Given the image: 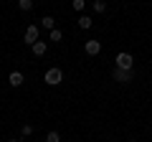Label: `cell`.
Listing matches in <instances>:
<instances>
[{
  "label": "cell",
  "instance_id": "cell-11",
  "mask_svg": "<svg viewBox=\"0 0 152 142\" xmlns=\"http://www.w3.org/2000/svg\"><path fill=\"white\" fill-rule=\"evenodd\" d=\"M61 38H64V33H61L58 28H53V31H48V41H53V43H58Z\"/></svg>",
  "mask_w": 152,
  "mask_h": 142
},
{
  "label": "cell",
  "instance_id": "cell-8",
  "mask_svg": "<svg viewBox=\"0 0 152 142\" xmlns=\"http://www.w3.org/2000/svg\"><path fill=\"white\" fill-rule=\"evenodd\" d=\"M41 26H43L46 31H53V28H56V20H53V15H43V18H41Z\"/></svg>",
  "mask_w": 152,
  "mask_h": 142
},
{
  "label": "cell",
  "instance_id": "cell-10",
  "mask_svg": "<svg viewBox=\"0 0 152 142\" xmlns=\"http://www.w3.org/2000/svg\"><path fill=\"white\" fill-rule=\"evenodd\" d=\"M91 18H89V15H79V28H84V31H89V28H91Z\"/></svg>",
  "mask_w": 152,
  "mask_h": 142
},
{
  "label": "cell",
  "instance_id": "cell-2",
  "mask_svg": "<svg viewBox=\"0 0 152 142\" xmlns=\"http://www.w3.org/2000/svg\"><path fill=\"white\" fill-rule=\"evenodd\" d=\"M132 79H134V69H117V66H114V81L129 84Z\"/></svg>",
  "mask_w": 152,
  "mask_h": 142
},
{
  "label": "cell",
  "instance_id": "cell-6",
  "mask_svg": "<svg viewBox=\"0 0 152 142\" xmlns=\"http://www.w3.org/2000/svg\"><path fill=\"white\" fill-rule=\"evenodd\" d=\"M31 51H33V56H46V51H48V43H46V41H36V43L31 46Z\"/></svg>",
  "mask_w": 152,
  "mask_h": 142
},
{
  "label": "cell",
  "instance_id": "cell-13",
  "mask_svg": "<svg viewBox=\"0 0 152 142\" xmlns=\"http://www.w3.org/2000/svg\"><path fill=\"white\" fill-rule=\"evenodd\" d=\"M46 142H61V135H58L56 130H51L48 135H46Z\"/></svg>",
  "mask_w": 152,
  "mask_h": 142
},
{
  "label": "cell",
  "instance_id": "cell-4",
  "mask_svg": "<svg viewBox=\"0 0 152 142\" xmlns=\"http://www.w3.org/2000/svg\"><path fill=\"white\" fill-rule=\"evenodd\" d=\"M117 69H134V59L129 53H119L117 56Z\"/></svg>",
  "mask_w": 152,
  "mask_h": 142
},
{
  "label": "cell",
  "instance_id": "cell-12",
  "mask_svg": "<svg viewBox=\"0 0 152 142\" xmlns=\"http://www.w3.org/2000/svg\"><path fill=\"white\" fill-rule=\"evenodd\" d=\"M18 8H20L23 13H28V10L33 8V0H18Z\"/></svg>",
  "mask_w": 152,
  "mask_h": 142
},
{
  "label": "cell",
  "instance_id": "cell-16",
  "mask_svg": "<svg viewBox=\"0 0 152 142\" xmlns=\"http://www.w3.org/2000/svg\"><path fill=\"white\" fill-rule=\"evenodd\" d=\"M8 142H20V140H8Z\"/></svg>",
  "mask_w": 152,
  "mask_h": 142
},
{
  "label": "cell",
  "instance_id": "cell-15",
  "mask_svg": "<svg viewBox=\"0 0 152 142\" xmlns=\"http://www.w3.org/2000/svg\"><path fill=\"white\" fill-rule=\"evenodd\" d=\"M84 5H86L84 0H71V8H74V10H79V13L84 10Z\"/></svg>",
  "mask_w": 152,
  "mask_h": 142
},
{
  "label": "cell",
  "instance_id": "cell-7",
  "mask_svg": "<svg viewBox=\"0 0 152 142\" xmlns=\"http://www.w3.org/2000/svg\"><path fill=\"white\" fill-rule=\"evenodd\" d=\"M8 81H10V86H20V84L26 81V79H23V74H20V71H10Z\"/></svg>",
  "mask_w": 152,
  "mask_h": 142
},
{
  "label": "cell",
  "instance_id": "cell-17",
  "mask_svg": "<svg viewBox=\"0 0 152 142\" xmlns=\"http://www.w3.org/2000/svg\"><path fill=\"white\" fill-rule=\"evenodd\" d=\"M129 142H137V140H129Z\"/></svg>",
  "mask_w": 152,
  "mask_h": 142
},
{
  "label": "cell",
  "instance_id": "cell-5",
  "mask_svg": "<svg viewBox=\"0 0 152 142\" xmlns=\"http://www.w3.org/2000/svg\"><path fill=\"white\" fill-rule=\"evenodd\" d=\"M84 51H86V56H96V53H102V43L99 41H86Z\"/></svg>",
  "mask_w": 152,
  "mask_h": 142
},
{
  "label": "cell",
  "instance_id": "cell-9",
  "mask_svg": "<svg viewBox=\"0 0 152 142\" xmlns=\"http://www.w3.org/2000/svg\"><path fill=\"white\" fill-rule=\"evenodd\" d=\"M91 8H94V13H107V0H94Z\"/></svg>",
  "mask_w": 152,
  "mask_h": 142
},
{
  "label": "cell",
  "instance_id": "cell-14",
  "mask_svg": "<svg viewBox=\"0 0 152 142\" xmlns=\"http://www.w3.org/2000/svg\"><path fill=\"white\" fill-rule=\"evenodd\" d=\"M20 135H23V137H31V135H33V124H28V122H26V124L20 127Z\"/></svg>",
  "mask_w": 152,
  "mask_h": 142
},
{
  "label": "cell",
  "instance_id": "cell-1",
  "mask_svg": "<svg viewBox=\"0 0 152 142\" xmlns=\"http://www.w3.org/2000/svg\"><path fill=\"white\" fill-rule=\"evenodd\" d=\"M43 81L48 84V86H58V84L64 81V71H61L58 66H53V69H48V71H46V76H43Z\"/></svg>",
  "mask_w": 152,
  "mask_h": 142
},
{
  "label": "cell",
  "instance_id": "cell-3",
  "mask_svg": "<svg viewBox=\"0 0 152 142\" xmlns=\"http://www.w3.org/2000/svg\"><path fill=\"white\" fill-rule=\"evenodd\" d=\"M38 36H41V28H38V26H28L23 38H26V43H28V46H33V43L38 41Z\"/></svg>",
  "mask_w": 152,
  "mask_h": 142
}]
</instances>
